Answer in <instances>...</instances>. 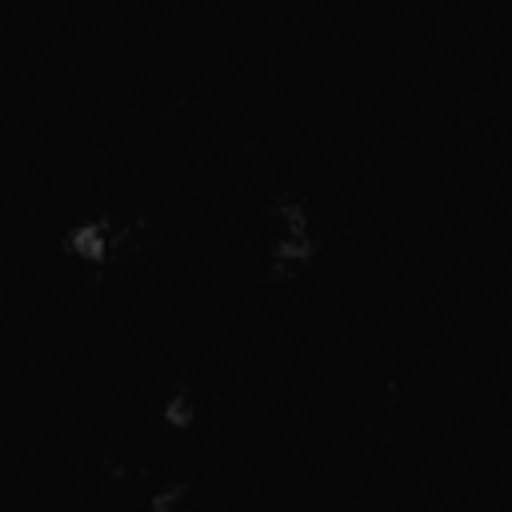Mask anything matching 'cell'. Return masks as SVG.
Here are the masks:
<instances>
[{
  "label": "cell",
  "mask_w": 512,
  "mask_h": 512,
  "mask_svg": "<svg viewBox=\"0 0 512 512\" xmlns=\"http://www.w3.org/2000/svg\"><path fill=\"white\" fill-rule=\"evenodd\" d=\"M68 248L88 264V268H100L112 248H108V220H80L68 228Z\"/></svg>",
  "instance_id": "cell-1"
},
{
  "label": "cell",
  "mask_w": 512,
  "mask_h": 512,
  "mask_svg": "<svg viewBox=\"0 0 512 512\" xmlns=\"http://www.w3.org/2000/svg\"><path fill=\"white\" fill-rule=\"evenodd\" d=\"M188 496H192V480H160V488L148 496V512H180Z\"/></svg>",
  "instance_id": "cell-3"
},
{
  "label": "cell",
  "mask_w": 512,
  "mask_h": 512,
  "mask_svg": "<svg viewBox=\"0 0 512 512\" xmlns=\"http://www.w3.org/2000/svg\"><path fill=\"white\" fill-rule=\"evenodd\" d=\"M160 416H164V424L176 428V432L192 428V420H196V396H192V384H172L168 396H164V404H160Z\"/></svg>",
  "instance_id": "cell-2"
}]
</instances>
